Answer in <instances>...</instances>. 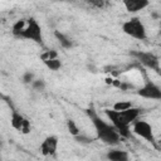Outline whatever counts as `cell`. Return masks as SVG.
<instances>
[{
	"mask_svg": "<svg viewBox=\"0 0 161 161\" xmlns=\"http://www.w3.org/2000/svg\"><path fill=\"white\" fill-rule=\"evenodd\" d=\"M87 114L89 117V119L92 121L96 133H97V138L101 140L103 143L109 145V146H116L119 143L121 140V135L118 133V131L116 130V127L112 123H108L107 121H104L103 118H101L97 112L94 111L93 106H91L87 111Z\"/></svg>",
	"mask_w": 161,
	"mask_h": 161,
	"instance_id": "obj_1",
	"label": "cell"
},
{
	"mask_svg": "<svg viewBox=\"0 0 161 161\" xmlns=\"http://www.w3.org/2000/svg\"><path fill=\"white\" fill-rule=\"evenodd\" d=\"M11 33L16 38L31 40V42H34L36 44H40V45L43 44L42 28L34 18L20 19V20L15 21L13 28H11Z\"/></svg>",
	"mask_w": 161,
	"mask_h": 161,
	"instance_id": "obj_2",
	"label": "cell"
},
{
	"mask_svg": "<svg viewBox=\"0 0 161 161\" xmlns=\"http://www.w3.org/2000/svg\"><path fill=\"white\" fill-rule=\"evenodd\" d=\"M104 114L111 121V123L116 127V130L118 131L121 137H123V138L131 137V127H130L131 123L125 118V116L121 111H116L113 108H106Z\"/></svg>",
	"mask_w": 161,
	"mask_h": 161,
	"instance_id": "obj_3",
	"label": "cell"
},
{
	"mask_svg": "<svg viewBox=\"0 0 161 161\" xmlns=\"http://www.w3.org/2000/svg\"><path fill=\"white\" fill-rule=\"evenodd\" d=\"M130 54L141 65H143L145 68H148V69L153 70L156 74L161 75V67H160V60H158L157 55H155L151 52H142V50H132Z\"/></svg>",
	"mask_w": 161,
	"mask_h": 161,
	"instance_id": "obj_4",
	"label": "cell"
},
{
	"mask_svg": "<svg viewBox=\"0 0 161 161\" xmlns=\"http://www.w3.org/2000/svg\"><path fill=\"white\" fill-rule=\"evenodd\" d=\"M122 30L125 34H127L128 36L137 39V40H145L147 38L146 28H145L143 23L141 21V19L137 16L126 20L122 24Z\"/></svg>",
	"mask_w": 161,
	"mask_h": 161,
	"instance_id": "obj_5",
	"label": "cell"
},
{
	"mask_svg": "<svg viewBox=\"0 0 161 161\" xmlns=\"http://www.w3.org/2000/svg\"><path fill=\"white\" fill-rule=\"evenodd\" d=\"M132 132L136 133L137 136L145 138L147 142H150L153 147L158 148V145L156 142L153 131H152V126L147 122V121H142V119H136L132 123Z\"/></svg>",
	"mask_w": 161,
	"mask_h": 161,
	"instance_id": "obj_6",
	"label": "cell"
},
{
	"mask_svg": "<svg viewBox=\"0 0 161 161\" xmlns=\"http://www.w3.org/2000/svg\"><path fill=\"white\" fill-rule=\"evenodd\" d=\"M140 97L147 99H161V88L151 80H146L142 87H140L136 92Z\"/></svg>",
	"mask_w": 161,
	"mask_h": 161,
	"instance_id": "obj_7",
	"label": "cell"
},
{
	"mask_svg": "<svg viewBox=\"0 0 161 161\" xmlns=\"http://www.w3.org/2000/svg\"><path fill=\"white\" fill-rule=\"evenodd\" d=\"M58 142H59V140L54 135H50V136L45 137L43 140V142L40 143V147H39L42 155H44V156H53L55 153L57 148H58Z\"/></svg>",
	"mask_w": 161,
	"mask_h": 161,
	"instance_id": "obj_8",
	"label": "cell"
},
{
	"mask_svg": "<svg viewBox=\"0 0 161 161\" xmlns=\"http://www.w3.org/2000/svg\"><path fill=\"white\" fill-rule=\"evenodd\" d=\"M122 3L128 13H138L150 5V0H122Z\"/></svg>",
	"mask_w": 161,
	"mask_h": 161,
	"instance_id": "obj_9",
	"label": "cell"
},
{
	"mask_svg": "<svg viewBox=\"0 0 161 161\" xmlns=\"http://www.w3.org/2000/svg\"><path fill=\"white\" fill-rule=\"evenodd\" d=\"M24 121H25V117L19 113L15 108L11 109V117H10V123H11V127L15 128L16 131H21V127L24 125Z\"/></svg>",
	"mask_w": 161,
	"mask_h": 161,
	"instance_id": "obj_10",
	"label": "cell"
},
{
	"mask_svg": "<svg viewBox=\"0 0 161 161\" xmlns=\"http://www.w3.org/2000/svg\"><path fill=\"white\" fill-rule=\"evenodd\" d=\"M106 157L111 161H127L130 158V155L123 150H111L106 153Z\"/></svg>",
	"mask_w": 161,
	"mask_h": 161,
	"instance_id": "obj_11",
	"label": "cell"
},
{
	"mask_svg": "<svg viewBox=\"0 0 161 161\" xmlns=\"http://www.w3.org/2000/svg\"><path fill=\"white\" fill-rule=\"evenodd\" d=\"M54 36H55V39L58 40V43L60 44L62 48H64V49H70V48L73 47L72 39H70L67 34L62 33L60 30H55V31H54Z\"/></svg>",
	"mask_w": 161,
	"mask_h": 161,
	"instance_id": "obj_12",
	"label": "cell"
},
{
	"mask_svg": "<svg viewBox=\"0 0 161 161\" xmlns=\"http://www.w3.org/2000/svg\"><path fill=\"white\" fill-rule=\"evenodd\" d=\"M44 64H45L50 70H53V72H55V70H58V69H60V68H62V62H60L58 58L45 60V62H44Z\"/></svg>",
	"mask_w": 161,
	"mask_h": 161,
	"instance_id": "obj_13",
	"label": "cell"
},
{
	"mask_svg": "<svg viewBox=\"0 0 161 161\" xmlns=\"http://www.w3.org/2000/svg\"><path fill=\"white\" fill-rule=\"evenodd\" d=\"M133 104H132V102H130V101H117L114 104H113V109H116V111H125V109H128V108H131Z\"/></svg>",
	"mask_w": 161,
	"mask_h": 161,
	"instance_id": "obj_14",
	"label": "cell"
},
{
	"mask_svg": "<svg viewBox=\"0 0 161 161\" xmlns=\"http://www.w3.org/2000/svg\"><path fill=\"white\" fill-rule=\"evenodd\" d=\"M67 127H68L69 133H70L73 137L80 133V131H79V128H78V126H77L75 121H74V119H72V118H69V119L67 121Z\"/></svg>",
	"mask_w": 161,
	"mask_h": 161,
	"instance_id": "obj_15",
	"label": "cell"
},
{
	"mask_svg": "<svg viewBox=\"0 0 161 161\" xmlns=\"http://www.w3.org/2000/svg\"><path fill=\"white\" fill-rule=\"evenodd\" d=\"M74 141L77 143H80V145H89L93 142V138L87 136V135H83V133H79L77 136H74Z\"/></svg>",
	"mask_w": 161,
	"mask_h": 161,
	"instance_id": "obj_16",
	"label": "cell"
},
{
	"mask_svg": "<svg viewBox=\"0 0 161 161\" xmlns=\"http://www.w3.org/2000/svg\"><path fill=\"white\" fill-rule=\"evenodd\" d=\"M54 58H58V52H57V50H53V49L45 50L44 53L40 54V59H42L43 62L49 60V59H54Z\"/></svg>",
	"mask_w": 161,
	"mask_h": 161,
	"instance_id": "obj_17",
	"label": "cell"
},
{
	"mask_svg": "<svg viewBox=\"0 0 161 161\" xmlns=\"http://www.w3.org/2000/svg\"><path fill=\"white\" fill-rule=\"evenodd\" d=\"M31 87H33V89L36 91V92H43V91L45 89L47 84H45L44 79H34L33 83H31Z\"/></svg>",
	"mask_w": 161,
	"mask_h": 161,
	"instance_id": "obj_18",
	"label": "cell"
},
{
	"mask_svg": "<svg viewBox=\"0 0 161 161\" xmlns=\"http://www.w3.org/2000/svg\"><path fill=\"white\" fill-rule=\"evenodd\" d=\"M34 79H35V75H34V73L30 72V70L24 72V74H23V77H21V80H23V83H25V84H31Z\"/></svg>",
	"mask_w": 161,
	"mask_h": 161,
	"instance_id": "obj_19",
	"label": "cell"
},
{
	"mask_svg": "<svg viewBox=\"0 0 161 161\" xmlns=\"http://www.w3.org/2000/svg\"><path fill=\"white\" fill-rule=\"evenodd\" d=\"M83 1H86L87 4H89L94 8H98V9L104 8V3H106V0H83Z\"/></svg>",
	"mask_w": 161,
	"mask_h": 161,
	"instance_id": "obj_20",
	"label": "cell"
},
{
	"mask_svg": "<svg viewBox=\"0 0 161 161\" xmlns=\"http://www.w3.org/2000/svg\"><path fill=\"white\" fill-rule=\"evenodd\" d=\"M31 131V125H30V121L28 119V118H25V121H24V125H23V127H21V133H24V135H26V133H29Z\"/></svg>",
	"mask_w": 161,
	"mask_h": 161,
	"instance_id": "obj_21",
	"label": "cell"
},
{
	"mask_svg": "<svg viewBox=\"0 0 161 161\" xmlns=\"http://www.w3.org/2000/svg\"><path fill=\"white\" fill-rule=\"evenodd\" d=\"M54 1H70V0H54Z\"/></svg>",
	"mask_w": 161,
	"mask_h": 161,
	"instance_id": "obj_22",
	"label": "cell"
},
{
	"mask_svg": "<svg viewBox=\"0 0 161 161\" xmlns=\"http://www.w3.org/2000/svg\"><path fill=\"white\" fill-rule=\"evenodd\" d=\"M158 145H160V146H161V140H160V141H158Z\"/></svg>",
	"mask_w": 161,
	"mask_h": 161,
	"instance_id": "obj_23",
	"label": "cell"
}]
</instances>
